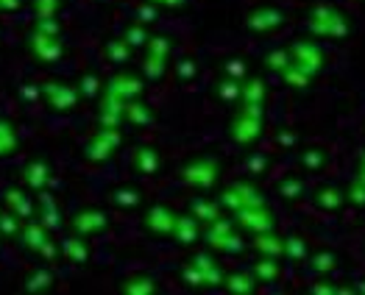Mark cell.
Returning <instances> with one entry per match:
<instances>
[{
    "label": "cell",
    "mask_w": 365,
    "mask_h": 295,
    "mask_svg": "<svg viewBox=\"0 0 365 295\" xmlns=\"http://www.w3.org/2000/svg\"><path fill=\"white\" fill-rule=\"evenodd\" d=\"M285 254L293 259H301L307 254V248H304V243L298 237H290V240H285Z\"/></svg>",
    "instance_id": "obj_41"
},
{
    "label": "cell",
    "mask_w": 365,
    "mask_h": 295,
    "mask_svg": "<svg viewBox=\"0 0 365 295\" xmlns=\"http://www.w3.org/2000/svg\"><path fill=\"white\" fill-rule=\"evenodd\" d=\"M262 95H265V89H262L259 81H249V84L243 87V101H246V106H262Z\"/></svg>",
    "instance_id": "obj_35"
},
{
    "label": "cell",
    "mask_w": 365,
    "mask_h": 295,
    "mask_svg": "<svg viewBox=\"0 0 365 295\" xmlns=\"http://www.w3.org/2000/svg\"><path fill=\"white\" fill-rule=\"evenodd\" d=\"M332 265H334V257H332V254H318L315 262H312V267H315V270H329Z\"/></svg>",
    "instance_id": "obj_49"
},
{
    "label": "cell",
    "mask_w": 365,
    "mask_h": 295,
    "mask_svg": "<svg viewBox=\"0 0 365 295\" xmlns=\"http://www.w3.org/2000/svg\"><path fill=\"white\" fill-rule=\"evenodd\" d=\"M0 6H3L6 11H14V9L20 6V0H0Z\"/></svg>",
    "instance_id": "obj_51"
},
{
    "label": "cell",
    "mask_w": 365,
    "mask_h": 295,
    "mask_svg": "<svg viewBox=\"0 0 365 295\" xmlns=\"http://www.w3.org/2000/svg\"><path fill=\"white\" fill-rule=\"evenodd\" d=\"M59 9V0H37V17H53Z\"/></svg>",
    "instance_id": "obj_43"
},
{
    "label": "cell",
    "mask_w": 365,
    "mask_h": 295,
    "mask_svg": "<svg viewBox=\"0 0 365 295\" xmlns=\"http://www.w3.org/2000/svg\"><path fill=\"white\" fill-rule=\"evenodd\" d=\"M59 248H62V257H67L75 265H87L89 262V245H87V240L81 234H73V237L62 240Z\"/></svg>",
    "instance_id": "obj_19"
},
{
    "label": "cell",
    "mask_w": 365,
    "mask_h": 295,
    "mask_svg": "<svg viewBox=\"0 0 365 295\" xmlns=\"http://www.w3.org/2000/svg\"><path fill=\"white\" fill-rule=\"evenodd\" d=\"M126 123H131L137 128H146V126L153 123V111H151V106H148L143 98L126 101Z\"/></svg>",
    "instance_id": "obj_20"
},
{
    "label": "cell",
    "mask_w": 365,
    "mask_h": 295,
    "mask_svg": "<svg viewBox=\"0 0 365 295\" xmlns=\"http://www.w3.org/2000/svg\"><path fill=\"white\" fill-rule=\"evenodd\" d=\"M37 31H42V34H53V37H59V26L53 23V17H42L37 26Z\"/></svg>",
    "instance_id": "obj_46"
},
{
    "label": "cell",
    "mask_w": 365,
    "mask_h": 295,
    "mask_svg": "<svg viewBox=\"0 0 365 295\" xmlns=\"http://www.w3.org/2000/svg\"><path fill=\"white\" fill-rule=\"evenodd\" d=\"M20 145V137H17V131H14V126L9 123V120H0V156H9V153H14Z\"/></svg>",
    "instance_id": "obj_30"
},
{
    "label": "cell",
    "mask_w": 365,
    "mask_h": 295,
    "mask_svg": "<svg viewBox=\"0 0 365 295\" xmlns=\"http://www.w3.org/2000/svg\"><path fill=\"white\" fill-rule=\"evenodd\" d=\"M146 228L151 234H156V237H170L173 234V226H176V212L170 209V206H165V204H156V206H151L146 212Z\"/></svg>",
    "instance_id": "obj_11"
},
{
    "label": "cell",
    "mask_w": 365,
    "mask_h": 295,
    "mask_svg": "<svg viewBox=\"0 0 365 295\" xmlns=\"http://www.w3.org/2000/svg\"><path fill=\"white\" fill-rule=\"evenodd\" d=\"M243 95V87H240V81L237 78H226V81H220L218 84V98L220 101H237Z\"/></svg>",
    "instance_id": "obj_34"
},
{
    "label": "cell",
    "mask_w": 365,
    "mask_h": 295,
    "mask_svg": "<svg viewBox=\"0 0 365 295\" xmlns=\"http://www.w3.org/2000/svg\"><path fill=\"white\" fill-rule=\"evenodd\" d=\"M39 87H42V98L48 101V106L56 111H73L81 101L78 87H70L65 81H45Z\"/></svg>",
    "instance_id": "obj_3"
},
{
    "label": "cell",
    "mask_w": 365,
    "mask_h": 295,
    "mask_svg": "<svg viewBox=\"0 0 365 295\" xmlns=\"http://www.w3.org/2000/svg\"><path fill=\"white\" fill-rule=\"evenodd\" d=\"M131 50H134V48H131L126 39H111V42H107V59L114 62V65H129Z\"/></svg>",
    "instance_id": "obj_28"
},
{
    "label": "cell",
    "mask_w": 365,
    "mask_h": 295,
    "mask_svg": "<svg viewBox=\"0 0 365 295\" xmlns=\"http://www.w3.org/2000/svg\"><path fill=\"white\" fill-rule=\"evenodd\" d=\"M262 167H265V159H262V156H254V159H251V170H262Z\"/></svg>",
    "instance_id": "obj_53"
},
{
    "label": "cell",
    "mask_w": 365,
    "mask_h": 295,
    "mask_svg": "<svg viewBox=\"0 0 365 295\" xmlns=\"http://www.w3.org/2000/svg\"><path fill=\"white\" fill-rule=\"evenodd\" d=\"M195 73H198V65H195L192 59H182V62L176 65V75H179L182 81H192Z\"/></svg>",
    "instance_id": "obj_40"
},
{
    "label": "cell",
    "mask_w": 365,
    "mask_h": 295,
    "mask_svg": "<svg viewBox=\"0 0 365 295\" xmlns=\"http://www.w3.org/2000/svg\"><path fill=\"white\" fill-rule=\"evenodd\" d=\"M20 98L34 104V101L42 98V87H39V84H23V87H20Z\"/></svg>",
    "instance_id": "obj_42"
},
{
    "label": "cell",
    "mask_w": 365,
    "mask_h": 295,
    "mask_svg": "<svg viewBox=\"0 0 365 295\" xmlns=\"http://www.w3.org/2000/svg\"><path fill=\"white\" fill-rule=\"evenodd\" d=\"M111 92H117L123 101H131V98H140L143 95V89H146V84H143V78H137V75L131 73H114L109 78V87Z\"/></svg>",
    "instance_id": "obj_15"
},
{
    "label": "cell",
    "mask_w": 365,
    "mask_h": 295,
    "mask_svg": "<svg viewBox=\"0 0 365 295\" xmlns=\"http://www.w3.org/2000/svg\"><path fill=\"white\" fill-rule=\"evenodd\" d=\"M179 245H192L201 240V221L190 212V215H176V226H173V234H170Z\"/></svg>",
    "instance_id": "obj_16"
},
{
    "label": "cell",
    "mask_w": 365,
    "mask_h": 295,
    "mask_svg": "<svg viewBox=\"0 0 365 295\" xmlns=\"http://www.w3.org/2000/svg\"><path fill=\"white\" fill-rule=\"evenodd\" d=\"M70 228H73V234H81V237L104 234L109 228V215L101 209H81L70 218Z\"/></svg>",
    "instance_id": "obj_7"
},
{
    "label": "cell",
    "mask_w": 365,
    "mask_h": 295,
    "mask_svg": "<svg viewBox=\"0 0 365 295\" xmlns=\"http://www.w3.org/2000/svg\"><path fill=\"white\" fill-rule=\"evenodd\" d=\"M28 50H31V56L37 62H42V65H56L62 59V53H65V45H62V39L53 37V34L34 31L31 39H28Z\"/></svg>",
    "instance_id": "obj_6"
},
{
    "label": "cell",
    "mask_w": 365,
    "mask_h": 295,
    "mask_svg": "<svg viewBox=\"0 0 365 295\" xmlns=\"http://www.w3.org/2000/svg\"><path fill=\"white\" fill-rule=\"evenodd\" d=\"M223 287H226L229 293H240V295L251 293V290H254V279H251L249 273H243V270H240V273H229V276L223 279Z\"/></svg>",
    "instance_id": "obj_29"
},
{
    "label": "cell",
    "mask_w": 365,
    "mask_h": 295,
    "mask_svg": "<svg viewBox=\"0 0 365 295\" xmlns=\"http://www.w3.org/2000/svg\"><path fill=\"white\" fill-rule=\"evenodd\" d=\"M204 240H207L209 248L223 251V254H240V251H243V240H240L237 234H231V223L223 221V218L207 226Z\"/></svg>",
    "instance_id": "obj_4"
},
{
    "label": "cell",
    "mask_w": 365,
    "mask_h": 295,
    "mask_svg": "<svg viewBox=\"0 0 365 295\" xmlns=\"http://www.w3.org/2000/svg\"><path fill=\"white\" fill-rule=\"evenodd\" d=\"M223 70H226V75H229V78H237V81H240V78H243V73H246L243 62H237V59H229V62L223 65Z\"/></svg>",
    "instance_id": "obj_45"
},
{
    "label": "cell",
    "mask_w": 365,
    "mask_h": 295,
    "mask_svg": "<svg viewBox=\"0 0 365 295\" xmlns=\"http://www.w3.org/2000/svg\"><path fill=\"white\" fill-rule=\"evenodd\" d=\"M182 279L187 287H207V282H204V273L190 262V265H184L182 267Z\"/></svg>",
    "instance_id": "obj_36"
},
{
    "label": "cell",
    "mask_w": 365,
    "mask_h": 295,
    "mask_svg": "<svg viewBox=\"0 0 365 295\" xmlns=\"http://www.w3.org/2000/svg\"><path fill=\"white\" fill-rule=\"evenodd\" d=\"M140 20H143V23H151V20H156V17H153V9H143V11H140Z\"/></svg>",
    "instance_id": "obj_52"
},
{
    "label": "cell",
    "mask_w": 365,
    "mask_h": 295,
    "mask_svg": "<svg viewBox=\"0 0 365 295\" xmlns=\"http://www.w3.org/2000/svg\"><path fill=\"white\" fill-rule=\"evenodd\" d=\"M254 245L262 251V254H265V257L279 259L282 254H285V240H279V237H273V234H265V231L256 237Z\"/></svg>",
    "instance_id": "obj_27"
},
{
    "label": "cell",
    "mask_w": 365,
    "mask_h": 295,
    "mask_svg": "<svg viewBox=\"0 0 365 295\" xmlns=\"http://www.w3.org/2000/svg\"><path fill=\"white\" fill-rule=\"evenodd\" d=\"M53 284H56V276H53L48 267H37V270L23 282V290H26V293H48Z\"/></svg>",
    "instance_id": "obj_23"
},
{
    "label": "cell",
    "mask_w": 365,
    "mask_h": 295,
    "mask_svg": "<svg viewBox=\"0 0 365 295\" xmlns=\"http://www.w3.org/2000/svg\"><path fill=\"white\" fill-rule=\"evenodd\" d=\"M123 39L131 45V48H146L148 45V34H146V28H140V26H131L126 34H123Z\"/></svg>",
    "instance_id": "obj_37"
},
{
    "label": "cell",
    "mask_w": 365,
    "mask_h": 295,
    "mask_svg": "<svg viewBox=\"0 0 365 295\" xmlns=\"http://www.w3.org/2000/svg\"><path fill=\"white\" fill-rule=\"evenodd\" d=\"M50 176H53V170H50V165L45 162V159H31L26 167H23V173H20V179H23V184L28 187V189H45L48 182H50Z\"/></svg>",
    "instance_id": "obj_12"
},
{
    "label": "cell",
    "mask_w": 365,
    "mask_h": 295,
    "mask_svg": "<svg viewBox=\"0 0 365 295\" xmlns=\"http://www.w3.org/2000/svg\"><path fill=\"white\" fill-rule=\"evenodd\" d=\"M170 48H173V45H170V39L168 37L148 39V53H156V56H165V59H168V56H170Z\"/></svg>",
    "instance_id": "obj_38"
},
{
    "label": "cell",
    "mask_w": 365,
    "mask_h": 295,
    "mask_svg": "<svg viewBox=\"0 0 365 295\" xmlns=\"http://www.w3.org/2000/svg\"><path fill=\"white\" fill-rule=\"evenodd\" d=\"M3 204H6V209L14 212L20 221L37 218V204H34L23 189H6V192H3Z\"/></svg>",
    "instance_id": "obj_13"
},
{
    "label": "cell",
    "mask_w": 365,
    "mask_h": 295,
    "mask_svg": "<svg viewBox=\"0 0 365 295\" xmlns=\"http://www.w3.org/2000/svg\"><path fill=\"white\" fill-rule=\"evenodd\" d=\"M318 204L327 206V209H337V206L343 204V192H337V189H324V192L318 195Z\"/></svg>",
    "instance_id": "obj_39"
},
{
    "label": "cell",
    "mask_w": 365,
    "mask_h": 295,
    "mask_svg": "<svg viewBox=\"0 0 365 295\" xmlns=\"http://www.w3.org/2000/svg\"><path fill=\"white\" fill-rule=\"evenodd\" d=\"M220 209H223V204H220V201H209V198H195V201L190 204V212L201 223H207V226L220 221Z\"/></svg>",
    "instance_id": "obj_22"
},
{
    "label": "cell",
    "mask_w": 365,
    "mask_h": 295,
    "mask_svg": "<svg viewBox=\"0 0 365 295\" xmlns=\"http://www.w3.org/2000/svg\"><path fill=\"white\" fill-rule=\"evenodd\" d=\"M134 167H137V173H143V176H153V173H159V167H162V156H159V150L151 145H143L134 150Z\"/></svg>",
    "instance_id": "obj_18"
},
{
    "label": "cell",
    "mask_w": 365,
    "mask_h": 295,
    "mask_svg": "<svg viewBox=\"0 0 365 295\" xmlns=\"http://www.w3.org/2000/svg\"><path fill=\"white\" fill-rule=\"evenodd\" d=\"M282 195L285 198H298L301 195V182H285L282 184Z\"/></svg>",
    "instance_id": "obj_48"
},
{
    "label": "cell",
    "mask_w": 365,
    "mask_h": 295,
    "mask_svg": "<svg viewBox=\"0 0 365 295\" xmlns=\"http://www.w3.org/2000/svg\"><path fill=\"white\" fill-rule=\"evenodd\" d=\"M123 143V134H120V128H98L95 134H92V140L84 145V159L87 162H107L111 153L120 148Z\"/></svg>",
    "instance_id": "obj_2"
},
{
    "label": "cell",
    "mask_w": 365,
    "mask_h": 295,
    "mask_svg": "<svg viewBox=\"0 0 365 295\" xmlns=\"http://www.w3.org/2000/svg\"><path fill=\"white\" fill-rule=\"evenodd\" d=\"M78 92H81V98H98L101 95V89H104V84H101V78L95 73H84L78 78Z\"/></svg>",
    "instance_id": "obj_31"
},
{
    "label": "cell",
    "mask_w": 365,
    "mask_h": 295,
    "mask_svg": "<svg viewBox=\"0 0 365 295\" xmlns=\"http://www.w3.org/2000/svg\"><path fill=\"white\" fill-rule=\"evenodd\" d=\"M254 273L259 282H273V279L279 276V265H276V259L273 257H265L262 262H256L254 265Z\"/></svg>",
    "instance_id": "obj_32"
},
{
    "label": "cell",
    "mask_w": 365,
    "mask_h": 295,
    "mask_svg": "<svg viewBox=\"0 0 365 295\" xmlns=\"http://www.w3.org/2000/svg\"><path fill=\"white\" fill-rule=\"evenodd\" d=\"M268 67H273V70H285L288 67V62H285V53H273V56H268V62H265Z\"/></svg>",
    "instance_id": "obj_50"
},
{
    "label": "cell",
    "mask_w": 365,
    "mask_h": 295,
    "mask_svg": "<svg viewBox=\"0 0 365 295\" xmlns=\"http://www.w3.org/2000/svg\"><path fill=\"white\" fill-rule=\"evenodd\" d=\"M304 165L307 167H321L324 165V153L321 150H307L304 153Z\"/></svg>",
    "instance_id": "obj_47"
},
{
    "label": "cell",
    "mask_w": 365,
    "mask_h": 295,
    "mask_svg": "<svg viewBox=\"0 0 365 295\" xmlns=\"http://www.w3.org/2000/svg\"><path fill=\"white\" fill-rule=\"evenodd\" d=\"M192 265L204 273L207 287H218V284H223V279H226V276L220 273V265L209 257V254H195V257H192Z\"/></svg>",
    "instance_id": "obj_21"
},
{
    "label": "cell",
    "mask_w": 365,
    "mask_h": 295,
    "mask_svg": "<svg viewBox=\"0 0 365 295\" xmlns=\"http://www.w3.org/2000/svg\"><path fill=\"white\" fill-rule=\"evenodd\" d=\"M109 201L120 209H134V206L143 204V192L137 187H117L109 195Z\"/></svg>",
    "instance_id": "obj_25"
},
{
    "label": "cell",
    "mask_w": 365,
    "mask_h": 295,
    "mask_svg": "<svg viewBox=\"0 0 365 295\" xmlns=\"http://www.w3.org/2000/svg\"><path fill=\"white\" fill-rule=\"evenodd\" d=\"M20 228H23V221L14 215V212H0V234L3 237H17L20 234Z\"/></svg>",
    "instance_id": "obj_33"
},
{
    "label": "cell",
    "mask_w": 365,
    "mask_h": 295,
    "mask_svg": "<svg viewBox=\"0 0 365 295\" xmlns=\"http://www.w3.org/2000/svg\"><path fill=\"white\" fill-rule=\"evenodd\" d=\"M37 221L48 228V231H59L65 226V218H62V209H59V201L53 192L48 189H39L37 198Z\"/></svg>",
    "instance_id": "obj_9"
},
{
    "label": "cell",
    "mask_w": 365,
    "mask_h": 295,
    "mask_svg": "<svg viewBox=\"0 0 365 295\" xmlns=\"http://www.w3.org/2000/svg\"><path fill=\"white\" fill-rule=\"evenodd\" d=\"M123 123H126V101L117 92L107 89V95H104V101L98 106V126H104V128H120Z\"/></svg>",
    "instance_id": "obj_8"
},
{
    "label": "cell",
    "mask_w": 365,
    "mask_h": 295,
    "mask_svg": "<svg viewBox=\"0 0 365 295\" xmlns=\"http://www.w3.org/2000/svg\"><path fill=\"white\" fill-rule=\"evenodd\" d=\"M259 117H262V109L259 106H246L243 114L231 123V128H229V134H231V140L237 143V145H249V143H254L256 137H259Z\"/></svg>",
    "instance_id": "obj_5"
},
{
    "label": "cell",
    "mask_w": 365,
    "mask_h": 295,
    "mask_svg": "<svg viewBox=\"0 0 365 295\" xmlns=\"http://www.w3.org/2000/svg\"><path fill=\"white\" fill-rule=\"evenodd\" d=\"M39 257H45L48 262H53V259L62 257V248H59V245H56L53 240H48V243H45L42 248H39Z\"/></svg>",
    "instance_id": "obj_44"
},
{
    "label": "cell",
    "mask_w": 365,
    "mask_h": 295,
    "mask_svg": "<svg viewBox=\"0 0 365 295\" xmlns=\"http://www.w3.org/2000/svg\"><path fill=\"white\" fill-rule=\"evenodd\" d=\"M120 293L126 295H153L156 293V282L151 276H134V279H126L120 284Z\"/></svg>",
    "instance_id": "obj_26"
},
{
    "label": "cell",
    "mask_w": 365,
    "mask_h": 295,
    "mask_svg": "<svg viewBox=\"0 0 365 295\" xmlns=\"http://www.w3.org/2000/svg\"><path fill=\"white\" fill-rule=\"evenodd\" d=\"M218 159L215 156H198L182 167V182L192 189H209L218 182Z\"/></svg>",
    "instance_id": "obj_1"
},
{
    "label": "cell",
    "mask_w": 365,
    "mask_h": 295,
    "mask_svg": "<svg viewBox=\"0 0 365 295\" xmlns=\"http://www.w3.org/2000/svg\"><path fill=\"white\" fill-rule=\"evenodd\" d=\"M237 215H240V226L251 228V231H256V234H262V231L273 228V218H271L262 206H246V209H240Z\"/></svg>",
    "instance_id": "obj_17"
},
{
    "label": "cell",
    "mask_w": 365,
    "mask_h": 295,
    "mask_svg": "<svg viewBox=\"0 0 365 295\" xmlns=\"http://www.w3.org/2000/svg\"><path fill=\"white\" fill-rule=\"evenodd\" d=\"M220 204H223L226 209H231V212H240V209H246V206H262V198H259V192H256L254 187L231 184L220 195Z\"/></svg>",
    "instance_id": "obj_10"
},
{
    "label": "cell",
    "mask_w": 365,
    "mask_h": 295,
    "mask_svg": "<svg viewBox=\"0 0 365 295\" xmlns=\"http://www.w3.org/2000/svg\"><path fill=\"white\" fill-rule=\"evenodd\" d=\"M17 240H20V245L23 248H28V251H37L50 240V231L37 221V218H31V221L23 223V228H20V234H17Z\"/></svg>",
    "instance_id": "obj_14"
},
{
    "label": "cell",
    "mask_w": 365,
    "mask_h": 295,
    "mask_svg": "<svg viewBox=\"0 0 365 295\" xmlns=\"http://www.w3.org/2000/svg\"><path fill=\"white\" fill-rule=\"evenodd\" d=\"M140 70L146 81H162L168 73V59L165 56H156V53H148L146 59L140 62Z\"/></svg>",
    "instance_id": "obj_24"
}]
</instances>
